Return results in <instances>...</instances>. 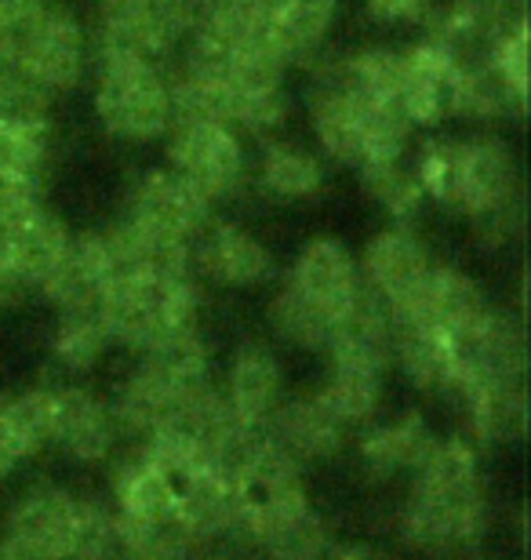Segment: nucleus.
Listing matches in <instances>:
<instances>
[{
	"label": "nucleus",
	"mask_w": 531,
	"mask_h": 560,
	"mask_svg": "<svg viewBox=\"0 0 531 560\" xmlns=\"http://www.w3.org/2000/svg\"><path fill=\"white\" fill-rule=\"evenodd\" d=\"M113 335L106 324L103 306H77L59 310V328H55L51 353L66 372H88L103 361Z\"/></svg>",
	"instance_id": "nucleus-32"
},
{
	"label": "nucleus",
	"mask_w": 531,
	"mask_h": 560,
	"mask_svg": "<svg viewBox=\"0 0 531 560\" xmlns=\"http://www.w3.org/2000/svg\"><path fill=\"white\" fill-rule=\"evenodd\" d=\"M0 560H30V557H22L15 550H8V546H0Z\"/></svg>",
	"instance_id": "nucleus-40"
},
{
	"label": "nucleus",
	"mask_w": 531,
	"mask_h": 560,
	"mask_svg": "<svg viewBox=\"0 0 531 560\" xmlns=\"http://www.w3.org/2000/svg\"><path fill=\"white\" fill-rule=\"evenodd\" d=\"M51 441L77 463H99L117 447L120 433L106 400L81 386L51 389Z\"/></svg>",
	"instance_id": "nucleus-19"
},
{
	"label": "nucleus",
	"mask_w": 531,
	"mask_h": 560,
	"mask_svg": "<svg viewBox=\"0 0 531 560\" xmlns=\"http://www.w3.org/2000/svg\"><path fill=\"white\" fill-rule=\"evenodd\" d=\"M113 342L150 350L175 331L197 328L194 270H139L120 277L103 295Z\"/></svg>",
	"instance_id": "nucleus-5"
},
{
	"label": "nucleus",
	"mask_w": 531,
	"mask_h": 560,
	"mask_svg": "<svg viewBox=\"0 0 531 560\" xmlns=\"http://www.w3.org/2000/svg\"><path fill=\"white\" fill-rule=\"evenodd\" d=\"M66 560H128V539L117 510L95 499H77Z\"/></svg>",
	"instance_id": "nucleus-33"
},
{
	"label": "nucleus",
	"mask_w": 531,
	"mask_h": 560,
	"mask_svg": "<svg viewBox=\"0 0 531 560\" xmlns=\"http://www.w3.org/2000/svg\"><path fill=\"white\" fill-rule=\"evenodd\" d=\"M189 270L222 288H258L274 277V252L230 219H208L189 248Z\"/></svg>",
	"instance_id": "nucleus-15"
},
{
	"label": "nucleus",
	"mask_w": 531,
	"mask_h": 560,
	"mask_svg": "<svg viewBox=\"0 0 531 560\" xmlns=\"http://www.w3.org/2000/svg\"><path fill=\"white\" fill-rule=\"evenodd\" d=\"M285 288H291L296 295L321 313L324 320L343 324L349 317V310L357 306L360 291V270H357V259L349 255V248L343 241L335 237H318L310 241L307 248L296 255L291 262V273L285 280Z\"/></svg>",
	"instance_id": "nucleus-12"
},
{
	"label": "nucleus",
	"mask_w": 531,
	"mask_h": 560,
	"mask_svg": "<svg viewBox=\"0 0 531 560\" xmlns=\"http://www.w3.org/2000/svg\"><path fill=\"white\" fill-rule=\"evenodd\" d=\"M360 183H365L368 197L386 211L393 222H408L415 211L426 205L423 186L415 178L412 156H390V161L360 167Z\"/></svg>",
	"instance_id": "nucleus-34"
},
{
	"label": "nucleus",
	"mask_w": 531,
	"mask_h": 560,
	"mask_svg": "<svg viewBox=\"0 0 531 560\" xmlns=\"http://www.w3.org/2000/svg\"><path fill=\"white\" fill-rule=\"evenodd\" d=\"M401 51L365 48L318 66L310 84V125L324 156L368 167L408 153L412 125L397 106Z\"/></svg>",
	"instance_id": "nucleus-1"
},
{
	"label": "nucleus",
	"mask_w": 531,
	"mask_h": 560,
	"mask_svg": "<svg viewBox=\"0 0 531 560\" xmlns=\"http://www.w3.org/2000/svg\"><path fill=\"white\" fill-rule=\"evenodd\" d=\"M77 499L62 488H33L8 513L4 546L30 560H66Z\"/></svg>",
	"instance_id": "nucleus-16"
},
{
	"label": "nucleus",
	"mask_w": 531,
	"mask_h": 560,
	"mask_svg": "<svg viewBox=\"0 0 531 560\" xmlns=\"http://www.w3.org/2000/svg\"><path fill=\"white\" fill-rule=\"evenodd\" d=\"M51 167V120H0V200H41Z\"/></svg>",
	"instance_id": "nucleus-22"
},
{
	"label": "nucleus",
	"mask_w": 531,
	"mask_h": 560,
	"mask_svg": "<svg viewBox=\"0 0 531 560\" xmlns=\"http://www.w3.org/2000/svg\"><path fill=\"white\" fill-rule=\"evenodd\" d=\"M266 433L288 458L307 466L335 455L346 441L349 425L327 408V400L321 394H310L299 400H285L274 411V419L266 422Z\"/></svg>",
	"instance_id": "nucleus-21"
},
{
	"label": "nucleus",
	"mask_w": 531,
	"mask_h": 560,
	"mask_svg": "<svg viewBox=\"0 0 531 560\" xmlns=\"http://www.w3.org/2000/svg\"><path fill=\"white\" fill-rule=\"evenodd\" d=\"M168 167L183 175L208 205L233 200L252 178V153L244 136L215 120H183L168 128Z\"/></svg>",
	"instance_id": "nucleus-8"
},
{
	"label": "nucleus",
	"mask_w": 531,
	"mask_h": 560,
	"mask_svg": "<svg viewBox=\"0 0 531 560\" xmlns=\"http://www.w3.org/2000/svg\"><path fill=\"white\" fill-rule=\"evenodd\" d=\"M357 270L365 291H371L379 302H386L390 310H397L415 299V291L423 288V280L434 270V259H429L426 241L408 222H393V226L379 230L368 241Z\"/></svg>",
	"instance_id": "nucleus-13"
},
{
	"label": "nucleus",
	"mask_w": 531,
	"mask_h": 560,
	"mask_svg": "<svg viewBox=\"0 0 531 560\" xmlns=\"http://www.w3.org/2000/svg\"><path fill=\"white\" fill-rule=\"evenodd\" d=\"M95 114L109 136L124 142H153L172 128V77L161 62L131 51H92Z\"/></svg>",
	"instance_id": "nucleus-4"
},
{
	"label": "nucleus",
	"mask_w": 531,
	"mask_h": 560,
	"mask_svg": "<svg viewBox=\"0 0 531 560\" xmlns=\"http://www.w3.org/2000/svg\"><path fill=\"white\" fill-rule=\"evenodd\" d=\"M247 539H252L269 560H324L327 550H332V539H327L321 513L310 510V502L263 521Z\"/></svg>",
	"instance_id": "nucleus-30"
},
{
	"label": "nucleus",
	"mask_w": 531,
	"mask_h": 560,
	"mask_svg": "<svg viewBox=\"0 0 531 560\" xmlns=\"http://www.w3.org/2000/svg\"><path fill=\"white\" fill-rule=\"evenodd\" d=\"M365 8L371 19L401 26V22H426L437 0H365Z\"/></svg>",
	"instance_id": "nucleus-37"
},
{
	"label": "nucleus",
	"mask_w": 531,
	"mask_h": 560,
	"mask_svg": "<svg viewBox=\"0 0 531 560\" xmlns=\"http://www.w3.org/2000/svg\"><path fill=\"white\" fill-rule=\"evenodd\" d=\"M37 4H41V0H0V37L15 30Z\"/></svg>",
	"instance_id": "nucleus-38"
},
{
	"label": "nucleus",
	"mask_w": 531,
	"mask_h": 560,
	"mask_svg": "<svg viewBox=\"0 0 531 560\" xmlns=\"http://www.w3.org/2000/svg\"><path fill=\"white\" fill-rule=\"evenodd\" d=\"M412 167L426 200L473 219L492 241H506L521 226V172L503 136H437L415 150Z\"/></svg>",
	"instance_id": "nucleus-2"
},
{
	"label": "nucleus",
	"mask_w": 531,
	"mask_h": 560,
	"mask_svg": "<svg viewBox=\"0 0 531 560\" xmlns=\"http://www.w3.org/2000/svg\"><path fill=\"white\" fill-rule=\"evenodd\" d=\"M113 491H117L113 510L128 524H161L175 517L172 480L142 447H135L124 463H117V469H113Z\"/></svg>",
	"instance_id": "nucleus-26"
},
{
	"label": "nucleus",
	"mask_w": 531,
	"mask_h": 560,
	"mask_svg": "<svg viewBox=\"0 0 531 560\" xmlns=\"http://www.w3.org/2000/svg\"><path fill=\"white\" fill-rule=\"evenodd\" d=\"M194 4L197 0H99L103 15L92 51H131L161 62L186 44Z\"/></svg>",
	"instance_id": "nucleus-9"
},
{
	"label": "nucleus",
	"mask_w": 531,
	"mask_h": 560,
	"mask_svg": "<svg viewBox=\"0 0 531 560\" xmlns=\"http://www.w3.org/2000/svg\"><path fill=\"white\" fill-rule=\"evenodd\" d=\"M488 306H492L488 295H484L481 284L470 273L455 270V266L434 262V270L423 280V288L415 291V299L404 302V306H397L393 313L448 335V331H459V328H466V324H473Z\"/></svg>",
	"instance_id": "nucleus-20"
},
{
	"label": "nucleus",
	"mask_w": 531,
	"mask_h": 560,
	"mask_svg": "<svg viewBox=\"0 0 531 560\" xmlns=\"http://www.w3.org/2000/svg\"><path fill=\"white\" fill-rule=\"evenodd\" d=\"M459 77L462 59L434 37H423L415 48L401 51L397 103L412 131L459 117Z\"/></svg>",
	"instance_id": "nucleus-11"
},
{
	"label": "nucleus",
	"mask_w": 531,
	"mask_h": 560,
	"mask_svg": "<svg viewBox=\"0 0 531 560\" xmlns=\"http://www.w3.org/2000/svg\"><path fill=\"white\" fill-rule=\"evenodd\" d=\"M324 560H386L379 550H371V546H343V550H327Z\"/></svg>",
	"instance_id": "nucleus-39"
},
{
	"label": "nucleus",
	"mask_w": 531,
	"mask_h": 560,
	"mask_svg": "<svg viewBox=\"0 0 531 560\" xmlns=\"http://www.w3.org/2000/svg\"><path fill=\"white\" fill-rule=\"evenodd\" d=\"M189 560H230V557H219V553H205V550H200V553H194Z\"/></svg>",
	"instance_id": "nucleus-41"
},
{
	"label": "nucleus",
	"mask_w": 531,
	"mask_h": 560,
	"mask_svg": "<svg viewBox=\"0 0 531 560\" xmlns=\"http://www.w3.org/2000/svg\"><path fill=\"white\" fill-rule=\"evenodd\" d=\"M338 0H255L258 33L274 59L285 66L307 62L327 40Z\"/></svg>",
	"instance_id": "nucleus-17"
},
{
	"label": "nucleus",
	"mask_w": 531,
	"mask_h": 560,
	"mask_svg": "<svg viewBox=\"0 0 531 560\" xmlns=\"http://www.w3.org/2000/svg\"><path fill=\"white\" fill-rule=\"evenodd\" d=\"M382 375H386L382 364L360 361V357H346V353H332V372H327L318 394L327 400V408L354 430L357 422H368L376 416Z\"/></svg>",
	"instance_id": "nucleus-29"
},
{
	"label": "nucleus",
	"mask_w": 531,
	"mask_h": 560,
	"mask_svg": "<svg viewBox=\"0 0 531 560\" xmlns=\"http://www.w3.org/2000/svg\"><path fill=\"white\" fill-rule=\"evenodd\" d=\"M252 172L263 194L285 200V205H302V200L321 197L327 186L324 156L299 142H266L258 161H252Z\"/></svg>",
	"instance_id": "nucleus-24"
},
{
	"label": "nucleus",
	"mask_w": 531,
	"mask_h": 560,
	"mask_svg": "<svg viewBox=\"0 0 531 560\" xmlns=\"http://www.w3.org/2000/svg\"><path fill=\"white\" fill-rule=\"evenodd\" d=\"M488 528V491H484L477 444L466 436L434 441L415 469L412 495L401 510L404 539L426 550L477 542Z\"/></svg>",
	"instance_id": "nucleus-3"
},
{
	"label": "nucleus",
	"mask_w": 531,
	"mask_h": 560,
	"mask_svg": "<svg viewBox=\"0 0 531 560\" xmlns=\"http://www.w3.org/2000/svg\"><path fill=\"white\" fill-rule=\"evenodd\" d=\"M51 441V389L0 400V480Z\"/></svg>",
	"instance_id": "nucleus-27"
},
{
	"label": "nucleus",
	"mask_w": 531,
	"mask_h": 560,
	"mask_svg": "<svg viewBox=\"0 0 531 560\" xmlns=\"http://www.w3.org/2000/svg\"><path fill=\"white\" fill-rule=\"evenodd\" d=\"M459 408L481 444H513L528 430V400L521 394V386L477 389Z\"/></svg>",
	"instance_id": "nucleus-31"
},
{
	"label": "nucleus",
	"mask_w": 531,
	"mask_h": 560,
	"mask_svg": "<svg viewBox=\"0 0 531 560\" xmlns=\"http://www.w3.org/2000/svg\"><path fill=\"white\" fill-rule=\"evenodd\" d=\"M269 324L280 339L302 346V350H327L335 339V324L324 320L318 310L307 306L291 288H280L277 299L269 302Z\"/></svg>",
	"instance_id": "nucleus-35"
},
{
	"label": "nucleus",
	"mask_w": 531,
	"mask_h": 560,
	"mask_svg": "<svg viewBox=\"0 0 531 560\" xmlns=\"http://www.w3.org/2000/svg\"><path fill=\"white\" fill-rule=\"evenodd\" d=\"M106 288H109V266H106L103 237L99 233H84V237H70L59 266L44 280L41 291L59 310H77V306H103Z\"/></svg>",
	"instance_id": "nucleus-25"
},
{
	"label": "nucleus",
	"mask_w": 531,
	"mask_h": 560,
	"mask_svg": "<svg viewBox=\"0 0 531 560\" xmlns=\"http://www.w3.org/2000/svg\"><path fill=\"white\" fill-rule=\"evenodd\" d=\"M484 55H488V62L506 81V88L517 98H528V22L521 19L517 26L506 30Z\"/></svg>",
	"instance_id": "nucleus-36"
},
{
	"label": "nucleus",
	"mask_w": 531,
	"mask_h": 560,
	"mask_svg": "<svg viewBox=\"0 0 531 560\" xmlns=\"http://www.w3.org/2000/svg\"><path fill=\"white\" fill-rule=\"evenodd\" d=\"M437 436L429 433L423 416H404L386 425H371L360 436V463L368 474L376 477H397V474H415L419 463L429 455Z\"/></svg>",
	"instance_id": "nucleus-28"
},
{
	"label": "nucleus",
	"mask_w": 531,
	"mask_h": 560,
	"mask_svg": "<svg viewBox=\"0 0 531 560\" xmlns=\"http://www.w3.org/2000/svg\"><path fill=\"white\" fill-rule=\"evenodd\" d=\"M448 342V361L451 378L445 386V397L462 405L477 389L492 386H521L524 364H528V346L524 328L513 313L488 306L477 320L466 324L459 331L445 335Z\"/></svg>",
	"instance_id": "nucleus-7"
},
{
	"label": "nucleus",
	"mask_w": 531,
	"mask_h": 560,
	"mask_svg": "<svg viewBox=\"0 0 531 560\" xmlns=\"http://www.w3.org/2000/svg\"><path fill=\"white\" fill-rule=\"evenodd\" d=\"M208 219L211 205L168 164L139 175V183L128 189V205H124V222L128 226L186 252L194 248L197 233L208 226Z\"/></svg>",
	"instance_id": "nucleus-10"
},
{
	"label": "nucleus",
	"mask_w": 531,
	"mask_h": 560,
	"mask_svg": "<svg viewBox=\"0 0 531 560\" xmlns=\"http://www.w3.org/2000/svg\"><path fill=\"white\" fill-rule=\"evenodd\" d=\"M230 488L236 502V535H252L263 521L307 502L302 466L280 452V447L269 441V433H266V444L258 447L252 463L236 474Z\"/></svg>",
	"instance_id": "nucleus-14"
},
{
	"label": "nucleus",
	"mask_w": 531,
	"mask_h": 560,
	"mask_svg": "<svg viewBox=\"0 0 531 560\" xmlns=\"http://www.w3.org/2000/svg\"><path fill=\"white\" fill-rule=\"evenodd\" d=\"M0 55L22 81L51 98L81 84L92 66V40L70 8L41 0L15 30L0 37Z\"/></svg>",
	"instance_id": "nucleus-6"
},
{
	"label": "nucleus",
	"mask_w": 531,
	"mask_h": 560,
	"mask_svg": "<svg viewBox=\"0 0 531 560\" xmlns=\"http://www.w3.org/2000/svg\"><path fill=\"white\" fill-rule=\"evenodd\" d=\"M222 397L236 419L266 425L285 405V372H280L277 357L266 346H241L233 353Z\"/></svg>",
	"instance_id": "nucleus-23"
},
{
	"label": "nucleus",
	"mask_w": 531,
	"mask_h": 560,
	"mask_svg": "<svg viewBox=\"0 0 531 560\" xmlns=\"http://www.w3.org/2000/svg\"><path fill=\"white\" fill-rule=\"evenodd\" d=\"M524 19V0H448L426 19V37L440 40L459 59L484 55L506 30Z\"/></svg>",
	"instance_id": "nucleus-18"
}]
</instances>
